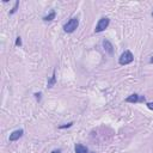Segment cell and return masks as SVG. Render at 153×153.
Returning a JSON list of instances; mask_svg holds the SVG:
<instances>
[{
	"label": "cell",
	"mask_w": 153,
	"mask_h": 153,
	"mask_svg": "<svg viewBox=\"0 0 153 153\" xmlns=\"http://www.w3.org/2000/svg\"><path fill=\"white\" fill-rule=\"evenodd\" d=\"M133 61H134V56H133L132 52L126 50L125 53H122V55L120 56V59H118V64L123 66V65H128V64L133 62Z\"/></svg>",
	"instance_id": "cell-1"
},
{
	"label": "cell",
	"mask_w": 153,
	"mask_h": 153,
	"mask_svg": "<svg viewBox=\"0 0 153 153\" xmlns=\"http://www.w3.org/2000/svg\"><path fill=\"white\" fill-rule=\"evenodd\" d=\"M78 25H79V21H78V18H71L65 25H64V30L66 33H68V34H71V33H73V31H75V29L78 28Z\"/></svg>",
	"instance_id": "cell-2"
},
{
	"label": "cell",
	"mask_w": 153,
	"mask_h": 153,
	"mask_svg": "<svg viewBox=\"0 0 153 153\" xmlns=\"http://www.w3.org/2000/svg\"><path fill=\"white\" fill-rule=\"evenodd\" d=\"M109 23H110V19L106 18V17H103L99 19V22L97 23L96 25V29H95V33H102L104 30L109 26Z\"/></svg>",
	"instance_id": "cell-3"
},
{
	"label": "cell",
	"mask_w": 153,
	"mask_h": 153,
	"mask_svg": "<svg viewBox=\"0 0 153 153\" xmlns=\"http://www.w3.org/2000/svg\"><path fill=\"white\" fill-rule=\"evenodd\" d=\"M126 102L127 103H137V102H145V97L144 96H139V95H130L129 97L126 98Z\"/></svg>",
	"instance_id": "cell-4"
},
{
	"label": "cell",
	"mask_w": 153,
	"mask_h": 153,
	"mask_svg": "<svg viewBox=\"0 0 153 153\" xmlns=\"http://www.w3.org/2000/svg\"><path fill=\"white\" fill-rule=\"evenodd\" d=\"M23 133H24V130L23 129H17V130H14V132H12L11 134H10V141H16V140H18L19 137H22L23 136Z\"/></svg>",
	"instance_id": "cell-5"
},
{
	"label": "cell",
	"mask_w": 153,
	"mask_h": 153,
	"mask_svg": "<svg viewBox=\"0 0 153 153\" xmlns=\"http://www.w3.org/2000/svg\"><path fill=\"white\" fill-rule=\"evenodd\" d=\"M103 47H104V50L105 52H108L110 55L114 53V48H113V44L109 42V41H106V40H104L103 41Z\"/></svg>",
	"instance_id": "cell-6"
},
{
	"label": "cell",
	"mask_w": 153,
	"mask_h": 153,
	"mask_svg": "<svg viewBox=\"0 0 153 153\" xmlns=\"http://www.w3.org/2000/svg\"><path fill=\"white\" fill-rule=\"evenodd\" d=\"M74 151H75V153H89L87 147H86V146H84V145H81V144L75 145Z\"/></svg>",
	"instance_id": "cell-7"
},
{
	"label": "cell",
	"mask_w": 153,
	"mask_h": 153,
	"mask_svg": "<svg viewBox=\"0 0 153 153\" xmlns=\"http://www.w3.org/2000/svg\"><path fill=\"white\" fill-rule=\"evenodd\" d=\"M55 16H56L55 11H52L49 14H47V16H44V17H43V19H44L45 22H49V21H53V19L55 18Z\"/></svg>",
	"instance_id": "cell-8"
},
{
	"label": "cell",
	"mask_w": 153,
	"mask_h": 153,
	"mask_svg": "<svg viewBox=\"0 0 153 153\" xmlns=\"http://www.w3.org/2000/svg\"><path fill=\"white\" fill-rule=\"evenodd\" d=\"M55 83H56V75H55V71H54V73H53V75H52V78L48 80V87H49V89L53 87Z\"/></svg>",
	"instance_id": "cell-9"
},
{
	"label": "cell",
	"mask_w": 153,
	"mask_h": 153,
	"mask_svg": "<svg viewBox=\"0 0 153 153\" xmlns=\"http://www.w3.org/2000/svg\"><path fill=\"white\" fill-rule=\"evenodd\" d=\"M18 6H19V1H16V4H14V6H13V8L10 11V14H13V13H16L17 12V10H18Z\"/></svg>",
	"instance_id": "cell-10"
},
{
	"label": "cell",
	"mask_w": 153,
	"mask_h": 153,
	"mask_svg": "<svg viewBox=\"0 0 153 153\" xmlns=\"http://www.w3.org/2000/svg\"><path fill=\"white\" fill-rule=\"evenodd\" d=\"M72 126H73V122H69V123H67V125L59 126V128H60V129H64V128H69V127H72Z\"/></svg>",
	"instance_id": "cell-11"
},
{
	"label": "cell",
	"mask_w": 153,
	"mask_h": 153,
	"mask_svg": "<svg viewBox=\"0 0 153 153\" xmlns=\"http://www.w3.org/2000/svg\"><path fill=\"white\" fill-rule=\"evenodd\" d=\"M16 45H17V47H21V45H22V38L21 37L16 38Z\"/></svg>",
	"instance_id": "cell-12"
},
{
	"label": "cell",
	"mask_w": 153,
	"mask_h": 153,
	"mask_svg": "<svg viewBox=\"0 0 153 153\" xmlns=\"http://www.w3.org/2000/svg\"><path fill=\"white\" fill-rule=\"evenodd\" d=\"M41 96H42V93L41 92H38V93H35V97H36V99L40 102L41 101Z\"/></svg>",
	"instance_id": "cell-13"
},
{
	"label": "cell",
	"mask_w": 153,
	"mask_h": 153,
	"mask_svg": "<svg viewBox=\"0 0 153 153\" xmlns=\"http://www.w3.org/2000/svg\"><path fill=\"white\" fill-rule=\"evenodd\" d=\"M146 105L148 106V109H151V110H153V102H152V103H146Z\"/></svg>",
	"instance_id": "cell-14"
},
{
	"label": "cell",
	"mask_w": 153,
	"mask_h": 153,
	"mask_svg": "<svg viewBox=\"0 0 153 153\" xmlns=\"http://www.w3.org/2000/svg\"><path fill=\"white\" fill-rule=\"evenodd\" d=\"M52 153H61V149H54Z\"/></svg>",
	"instance_id": "cell-15"
},
{
	"label": "cell",
	"mask_w": 153,
	"mask_h": 153,
	"mask_svg": "<svg viewBox=\"0 0 153 153\" xmlns=\"http://www.w3.org/2000/svg\"><path fill=\"white\" fill-rule=\"evenodd\" d=\"M149 62H151V64H153V57H152V59L149 60Z\"/></svg>",
	"instance_id": "cell-16"
},
{
	"label": "cell",
	"mask_w": 153,
	"mask_h": 153,
	"mask_svg": "<svg viewBox=\"0 0 153 153\" xmlns=\"http://www.w3.org/2000/svg\"><path fill=\"white\" fill-rule=\"evenodd\" d=\"M152 17H153V12H152Z\"/></svg>",
	"instance_id": "cell-17"
}]
</instances>
